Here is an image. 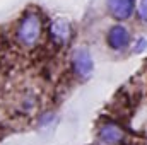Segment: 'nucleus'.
Here are the masks:
<instances>
[{
    "label": "nucleus",
    "instance_id": "1",
    "mask_svg": "<svg viewBox=\"0 0 147 145\" xmlns=\"http://www.w3.org/2000/svg\"><path fill=\"white\" fill-rule=\"evenodd\" d=\"M41 36V19L34 12L26 14L16 29V38L22 46H34Z\"/></svg>",
    "mask_w": 147,
    "mask_h": 145
},
{
    "label": "nucleus",
    "instance_id": "2",
    "mask_svg": "<svg viewBox=\"0 0 147 145\" xmlns=\"http://www.w3.org/2000/svg\"><path fill=\"white\" fill-rule=\"evenodd\" d=\"M72 68L79 77H89L92 72V58L87 48H77L72 53Z\"/></svg>",
    "mask_w": 147,
    "mask_h": 145
},
{
    "label": "nucleus",
    "instance_id": "3",
    "mask_svg": "<svg viewBox=\"0 0 147 145\" xmlns=\"http://www.w3.org/2000/svg\"><path fill=\"white\" fill-rule=\"evenodd\" d=\"M50 36L55 44H67L72 38V28L70 22L63 17H57L50 24Z\"/></svg>",
    "mask_w": 147,
    "mask_h": 145
},
{
    "label": "nucleus",
    "instance_id": "4",
    "mask_svg": "<svg viewBox=\"0 0 147 145\" xmlns=\"http://www.w3.org/2000/svg\"><path fill=\"white\" fill-rule=\"evenodd\" d=\"M106 41H108V46L113 50H125L130 43V33L125 26L116 24V26L110 28V31L106 34Z\"/></svg>",
    "mask_w": 147,
    "mask_h": 145
},
{
    "label": "nucleus",
    "instance_id": "5",
    "mask_svg": "<svg viewBox=\"0 0 147 145\" xmlns=\"http://www.w3.org/2000/svg\"><path fill=\"white\" fill-rule=\"evenodd\" d=\"M106 5L116 21H125L134 14L135 0H106Z\"/></svg>",
    "mask_w": 147,
    "mask_h": 145
},
{
    "label": "nucleus",
    "instance_id": "6",
    "mask_svg": "<svg viewBox=\"0 0 147 145\" xmlns=\"http://www.w3.org/2000/svg\"><path fill=\"white\" fill-rule=\"evenodd\" d=\"M125 138L123 130L116 123H105L99 128V140L105 145H120Z\"/></svg>",
    "mask_w": 147,
    "mask_h": 145
},
{
    "label": "nucleus",
    "instance_id": "7",
    "mask_svg": "<svg viewBox=\"0 0 147 145\" xmlns=\"http://www.w3.org/2000/svg\"><path fill=\"white\" fill-rule=\"evenodd\" d=\"M139 17L142 19V21H146L147 22V0H140V3H139Z\"/></svg>",
    "mask_w": 147,
    "mask_h": 145
},
{
    "label": "nucleus",
    "instance_id": "8",
    "mask_svg": "<svg viewBox=\"0 0 147 145\" xmlns=\"http://www.w3.org/2000/svg\"><path fill=\"white\" fill-rule=\"evenodd\" d=\"M146 48H147V39L140 38V39L137 41V46L134 48V51H135V53H140V51H144Z\"/></svg>",
    "mask_w": 147,
    "mask_h": 145
}]
</instances>
